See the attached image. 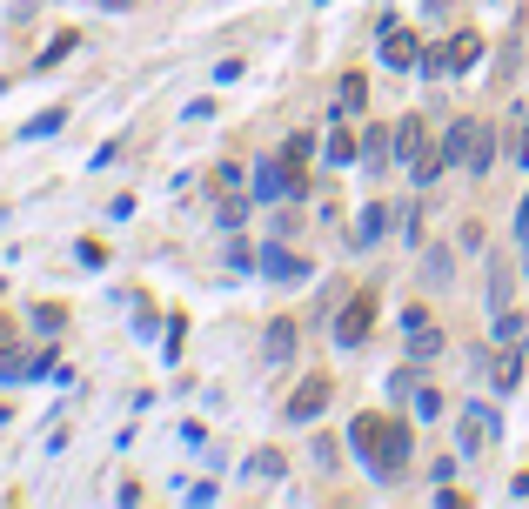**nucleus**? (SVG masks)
I'll return each instance as SVG.
<instances>
[{
    "instance_id": "f257e3e1",
    "label": "nucleus",
    "mask_w": 529,
    "mask_h": 509,
    "mask_svg": "<svg viewBox=\"0 0 529 509\" xmlns=\"http://www.w3.org/2000/svg\"><path fill=\"white\" fill-rule=\"evenodd\" d=\"M355 456H362L375 476H402V469H409V422L355 416Z\"/></svg>"
},
{
    "instance_id": "f03ea898",
    "label": "nucleus",
    "mask_w": 529,
    "mask_h": 509,
    "mask_svg": "<svg viewBox=\"0 0 529 509\" xmlns=\"http://www.w3.org/2000/svg\"><path fill=\"white\" fill-rule=\"evenodd\" d=\"M442 161H469V168H489V128L483 121H456L442 134Z\"/></svg>"
},
{
    "instance_id": "7ed1b4c3",
    "label": "nucleus",
    "mask_w": 529,
    "mask_h": 509,
    "mask_svg": "<svg viewBox=\"0 0 529 509\" xmlns=\"http://www.w3.org/2000/svg\"><path fill=\"white\" fill-rule=\"evenodd\" d=\"M369 315H375V295H355L349 309H342V322H335V335H342V349H355V342L369 335Z\"/></svg>"
},
{
    "instance_id": "20e7f679",
    "label": "nucleus",
    "mask_w": 529,
    "mask_h": 509,
    "mask_svg": "<svg viewBox=\"0 0 529 509\" xmlns=\"http://www.w3.org/2000/svg\"><path fill=\"white\" fill-rule=\"evenodd\" d=\"M322 402H329V376H309L302 389H295V396H288V422H309Z\"/></svg>"
},
{
    "instance_id": "39448f33",
    "label": "nucleus",
    "mask_w": 529,
    "mask_h": 509,
    "mask_svg": "<svg viewBox=\"0 0 529 509\" xmlns=\"http://www.w3.org/2000/svg\"><path fill=\"white\" fill-rule=\"evenodd\" d=\"M396 155L422 168V121H402V128H396Z\"/></svg>"
},
{
    "instance_id": "423d86ee",
    "label": "nucleus",
    "mask_w": 529,
    "mask_h": 509,
    "mask_svg": "<svg viewBox=\"0 0 529 509\" xmlns=\"http://www.w3.org/2000/svg\"><path fill=\"white\" fill-rule=\"evenodd\" d=\"M382 61H389V67H409V61H416V41L396 27V34H389V47H382Z\"/></svg>"
},
{
    "instance_id": "0eeeda50",
    "label": "nucleus",
    "mask_w": 529,
    "mask_h": 509,
    "mask_svg": "<svg viewBox=\"0 0 529 509\" xmlns=\"http://www.w3.org/2000/svg\"><path fill=\"white\" fill-rule=\"evenodd\" d=\"M288 349H295V329L275 322V329H268V362H288Z\"/></svg>"
},
{
    "instance_id": "6e6552de",
    "label": "nucleus",
    "mask_w": 529,
    "mask_h": 509,
    "mask_svg": "<svg viewBox=\"0 0 529 509\" xmlns=\"http://www.w3.org/2000/svg\"><path fill=\"white\" fill-rule=\"evenodd\" d=\"M268 275H282V282H302V262H295V255H282V248H275V255H268Z\"/></svg>"
},
{
    "instance_id": "1a4fd4ad",
    "label": "nucleus",
    "mask_w": 529,
    "mask_h": 509,
    "mask_svg": "<svg viewBox=\"0 0 529 509\" xmlns=\"http://www.w3.org/2000/svg\"><path fill=\"white\" fill-rule=\"evenodd\" d=\"M469 61H476V41H469V34H463V41H449V54H442V67H469Z\"/></svg>"
},
{
    "instance_id": "9d476101",
    "label": "nucleus",
    "mask_w": 529,
    "mask_h": 509,
    "mask_svg": "<svg viewBox=\"0 0 529 509\" xmlns=\"http://www.w3.org/2000/svg\"><path fill=\"white\" fill-rule=\"evenodd\" d=\"M342 114H362V74H349V81H342Z\"/></svg>"
},
{
    "instance_id": "9b49d317",
    "label": "nucleus",
    "mask_w": 529,
    "mask_h": 509,
    "mask_svg": "<svg viewBox=\"0 0 529 509\" xmlns=\"http://www.w3.org/2000/svg\"><path fill=\"white\" fill-rule=\"evenodd\" d=\"M382 228H389V208H382V201H375L369 215H362V235H369V242H375V235H382Z\"/></svg>"
},
{
    "instance_id": "f8f14e48",
    "label": "nucleus",
    "mask_w": 529,
    "mask_h": 509,
    "mask_svg": "<svg viewBox=\"0 0 529 509\" xmlns=\"http://www.w3.org/2000/svg\"><path fill=\"white\" fill-rule=\"evenodd\" d=\"M329 161H355V141H349V134H342V128L329 134Z\"/></svg>"
},
{
    "instance_id": "ddd939ff",
    "label": "nucleus",
    "mask_w": 529,
    "mask_h": 509,
    "mask_svg": "<svg viewBox=\"0 0 529 509\" xmlns=\"http://www.w3.org/2000/svg\"><path fill=\"white\" fill-rule=\"evenodd\" d=\"M248 476H268V483H275V476H282V456H255V463H248Z\"/></svg>"
},
{
    "instance_id": "4468645a",
    "label": "nucleus",
    "mask_w": 529,
    "mask_h": 509,
    "mask_svg": "<svg viewBox=\"0 0 529 509\" xmlns=\"http://www.w3.org/2000/svg\"><path fill=\"white\" fill-rule=\"evenodd\" d=\"M516 235H523V255H529V195H523V215H516Z\"/></svg>"
},
{
    "instance_id": "2eb2a0df",
    "label": "nucleus",
    "mask_w": 529,
    "mask_h": 509,
    "mask_svg": "<svg viewBox=\"0 0 529 509\" xmlns=\"http://www.w3.org/2000/svg\"><path fill=\"white\" fill-rule=\"evenodd\" d=\"M7 342H14V322H0V349H7Z\"/></svg>"
},
{
    "instance_id": "dca6fc26",
    "label": "nucleus",
    "mask_w": 529,
    "mask_h": 509,
    "mask_svg": "<svg viewBox=\"0 0 529 509\" xmlns=\"http://www.w3.org/2000/svg\"><path fill=\"white\" fill-rule=\"evenodd\" d=\"M523 161H529V121H523Z\"/></svg>"
}]
</instances>
